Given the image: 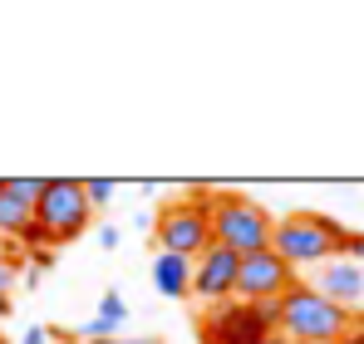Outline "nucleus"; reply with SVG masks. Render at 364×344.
Masks as SVG:
<instances>
[{
  "label": "nucleus",
  "instance_id": "f257e3e1",
  "mask_svg": "<svg viewBox=\"0 0 364 344\" xmlns=\"http://www.w3.org/2000/svg\"><path fill=\"white\" fill-rule=\"evenodd\" d=\"M345 241H350V227H340L325 212H291V217H281L276 231H271V251L296 276H301V266H325V261L345 256Z\"/></svg>",
  "mask_w": 364,
  "mask_h": 344
},
{
  "label": "nucleus",
  "instance_id": "f03ea898",
  "mask_svg": "<svg viewBox=\"0 0 364 344\" xmlns=\"http://www.w3.org/2000/svg\"><path fill=\"white\" fill-rule=\"evenodd\" d=\"M355 325V310L335 305L330 295H320L315 286H296L281 295V335L296 344H335L345 330Z\"/></svg>",
  "mask_w": 364,
  "mask_h": 344
},
{
  "label": "nucleus",
  "instance_id": "7ed1b4c3",
  "mask_svg": "<svg viewBox=\"0 0 364 344\" xmlns=\"http://www.w3.org/2000/svg\"><path fill=\"white\" fill-rule=\"evenodd\" d=\"M271 231H276V217L251 202L242 192H217L212 197V241L237 251V256H251V251H266L271 246Z\"/></svg>",
  "mask_w": 364,
  "mask_h": 344
},
{
  "label": "nucleus",
  "instance_id": "20e7f679",
  "mask_svg": "<svg viewBox=\"0 0 364 344\" xmlns=\"http://www.w3.org/2000/svg\"><path fill=\"white\" fill-rule=\"evenodd\" d=\"M153 241H158V251H173V256L197 261L212 246V197H207V187H192V197L168 202L158 212Z\"/></svg>",
  "mask_w": 364,
  "mask_h": 344
},
{
  "label": "nucleus",
  "instance_id": "39448f33",
  "mask_svg": "<svg viewBox=\"0 0 364 344\" xmlns=\"http://www.w3.org/2000/svg\"><path fill=\"white\" fill-rule=\"evenodd\" d=\"M89 217H94V207H89L79 177H45V192H40V202H35V222L50 231L55 246L79 241V236L89 231Z\"/></svg>",
  "mask_w": 364,
  "mask_h": 344
},
{
  "label": "nucleus",
  "instance_id": "423d86ee",
  "mask_svg": "<svg viewBox=\"0 0 364 344\" xmlns=\"http://www.w3.org/2000/svg\"><path fill=\"white\" fill-rule=\"evenodd\" d=\"M261 335H271L266 320H261V305H246V300L212 305L197 320V340L202 344H256Z\"/></svg>",
  "mask_w": 364,
  "mask_h": 344
},
{
  "label": "nucleus",
  "instance_id": "0eeeda50",
  "mask_svg": "<svg viewBox=\"0 0 364 344\" xmlns=\"http://www.w3.org/2000/svg\"><path fill=\"white\" fill-rule=\"evenodd\" d=\"M301 276L266 246V251H251V256H242V271H237V300H246V305H261V300H281L286 290L296 286Z\"/></svg>",
  "mask_w": 364,
  "mask_h": 344
},
{
  "label": "nucleus",
  "instance_id": "6e6552de",
  "mask_svg": "<svg viewBox=\"0 0 364 344\" xmlns=\"http://www.w3.org/2000/svg\"><path fill=\"white\" fill-rule=\"evenodd\" d=\"M237 271H242V256L212 241V246L192 261V295L207 300V305H227V300H237Z\"/></svg>",
  "mask_w": 364,
  "mask_h": 344
},
{
  "label": "nucleus",
  "instance_id": "1a4fd4ad",
  "mask_svg": "<svg viewBox=\"0 0 364 344\" xmlns=\"http://www.w3.org/2000/svg\"><path fill=\"white\" fill-rule=\"evenodd\" d=\"M40 192H45V177H5L0 182V236H20L35 222Z\"/></svg>",
  "mask_w": 364,
  "mask_h": 344
},
{
  "label": "nucleus",
  "instance_id": "9d476101",
  "mask_svg": "<svg viewBox=\"0 0 364 344\" xmlns=\"http://www.w3.org/2000/svg\"><path fill=\"white\" fill-rule=\"evenodd\" d=\"M315 290L330 295L335 305L355 310V305L364 300V266H360V261H350V256H335V261H325V271H320Z\"/></svg>",
  "mask_w": 364,
  "mask_h": 344
},
{
  "label": "nucleus",
  "instance_id": "9b49d317",
  "mask_svg": "<svg viewBox=\"0 0 364 344\" xmlns=\"http://www.w3.org/2000/svg\"><path fill=\"white\" fill-rule=\"evenodd\" d=\"M153 290L163 300H187L192 295V261L173 256V251H158L153 256Z\"/></svg>",
  "mask_w": 364,
  "mask_h": 344
},
{
  "label": "nucleus",
  "instance_id": "f8f14e48",
  "mask_svg": "<svg viewBox=\"0 0 364 344\" xmlns=\"http://www.w3.org/2000/svg\"><path fill=\"white\" fill-rule=\"evenodd\" d=\"M123 320H128V305H123V290H104V300H99V315L79 330V340L84 344H99V340H114L123 330Z\"/></svg>",
  "mask_w": 364,
  "mask_h": 344
},
{
  "label": "nucleus",
  "instance_id": "ddd939ff",
  "mask_svg": "<svg viewBox=\"0 0 364 344\" xmlns=\"http://www.w3.org/2000/svg\"><path fill=\"white\" fill-rule=\"evenodd\" d=\"M114 192H119V187H114L109 177H89V182H84V197H89V207H104Z\"/></svg>",
  "mask_w": 364,
  "mask_h": 344
},
{
  "label": "nucleus",
  "instance_id": "4468645a",
  "mask_svg": "<svg viewBox=\"0 0 364 344\" xmlns=\"http://www.w3.org/2000/svg\"><path fill=\"white\" fill-rule=\"evenodd\" d=\"M345 256L364 266V231H350V241H345Z\"/></svg>",
  "mask_w": 364,
  "mask_h": 344
},
{
  "label": "nucleus",
  "instance_id": "2eb2a0df",
  "mask_svg": "<svg viewBox=\"0 0 364 344\" xmlns=\"http://www.w3.org/2000/svg\"><path fill=\"white\" fill-rule=\"evenodd\" d=\"M335 344H364V315H355V325H350V330H345Z\"/></svg>",
  "mask_w": 364,
  "mask_h": 344
},
{
  "label": "nucleus",
  "instance_id": "dca6fc26",
  "mask_svg": "<svg viewBox=\"0 0 364 344\" xmlns=\"http://www.w3.org/2000/svg\"><path fill=\"white\" fill-rule=\"evenodd\" d=\"M50 340V330H45V325H30V330H25V344H45Z\"/></svg>",
  "mask_w": 364,
  "mask_h": 344
},
{
  "label": "nucleus",
  "instance_id": "f3484780",
  "mask_svg": "<svg viewBox=\"0 0 364 344\" xmlns=\"http://www.w3.org/2000/svg\"><path fill=\"white\" fill-rule=\"evenodd\" d=\"M99 246H104V251H114V246H119V231L104 227V231H99Z\"/></svg>",
  "mask_w": 364,
  "mask_h": 344
},
{
  "label": "nucleus",
  "instance_id": "a211bd4d",
  "mask_svg": "<svg viewBox=\"0 0 364 344\" xmlns=\"http://www.w3.org/2000/svg\"><path fill=\"white\" fill-rule=\"evenodd\" d=\"M10 286H15V271H10V266L0 261V295H10Z\"/></svg>",
  "mask_w": 364,
  "mask_h": 344
},
{
  "label": "nucleus",
  "instance_id": "6ab92c4d",
  "mask_svg": "<svg viewBox=\"0 0 364 344\" xmlns=\"http://www.w3.org/2000/svg\"><path fill=\"white\" fill-rule=\"evenodd\" d=\"M99 344H158V340H123V335H114V340H99Z\"/></svg>",
  "mask_w": 364,
  "mask_h": 344
},
{
  "label": "nucleus",
  "instance_id": "aec40b11",
  "mask_svg": "<svg viewBox=\"0 0 364 344\" xmlns=\"http://www.w3.org/2000/svg\"><path fill=\"white\" fill-rule=\"evenodd\" d=\"M256 344H296V340H286V335H261Z\"/></svg>",
  "mask_w": 364,
  "mask_h": 344
},
{
  "label": "nucleus",
  "instance_id": "412c9836",
  "mask_svg": "<svg viewBox=\"0 0 364 344\" xmlns=\"http://www.w3.org/2000/svg\"><path fill=\"white\" fill-rule=\"evenodd\" d=\"M5 315H10V295H0V320H5Z\"/></svg>",
  "mask_w": 364,
  "mask_h": 344
},
{
  "label": "nucleus",
  "instance_id": "4be33fe9",
  "mask_svg": "<svg viewBox=\"0 0 364 344\" xmlns=\"http://www.w3.org/2000/svg\"><path fill=\"white\" fill-rule=\"evenodd\" d=\"M0 182H5V177H0Z\"/></svg>",
  "mask_w": 364,
  "mask_h": 344
}]
</instances>
